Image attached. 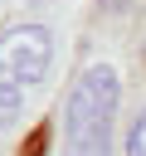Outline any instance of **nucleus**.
Wrapping results in <instances>:
<instances>
[{
  "label": "nucleus",
  "mask_w": 146,
  "mask_h": 156,
  "mask_svg": "<svg viewBox=\"0 0 146 156\" xmlns=\"http://www.w3.org/2000/svg\"><path fill=\"white\" fill-rule=\"evenodd\" d=\"M122 107V73L112 63H88L58 117V156H112V127Z\"/></svg>",
  "instance_id": "obj_1"
},
{
  "label": "nucleus",
  "mask_w": 146,
  "mask_h": 156,
  "mask_svg": "<svg viewBox=\"0 0 146 156\" xmlns=\"http://www.w3.org/2000/svg\"><path fill=\"white\" fill-rule=\"evenodd\" d=\"M19 122H24V83L10 78V73H0V136L15 132Z\"/></svg>",
  "instance_id": "obj_3"
},
{
  "label": "nucleus",
  "mask_w": 146,
  "mask_h": 156,
  "mask_svg": "<svg viewBox=\"0 0 146 156\" xmlns=\"http://www.w3.org/2000/svg\"><path fill=\"white\" fill-rule=\"evenodd\" d=\"M54 68V29L49 24H10L0 29V73L29 83H44Z\"/></svg>",
  "instance_id": "obj_2"
},
{
  "label": "nucleus",
  "mask_w": 146,
  "mask_h": 156,
  "mask_svg": "<svg viewBox=\"0 0 146 156\" xmlns=\"http://www.w3.org/2000/svg\"><path fill=\"white\" fill-rule=\"evenodd\" d=\"M122 156H146V102L136 107V117L122 132Z\"/></svg>",
  "instance_id": "obj_4"
},
{
  "label": "nucleus",
  "mask_w": 146,
  "mask_h": 156,
  "mask_svg": "<svg viewBox=\"0 0 146 156\" xmlns=\"http://www.w3.org/2000/svg\"><path fill=\"white\" fill-rule=\"evenodd\" d=\"M49 136H54V122H39L29 136H24V146H19V156H44L49 151Z\"/></svg>",
  "instance_id": "obj_5"
},
{
  "label": "nucleus",
  "mask_w": 146,
  "mask_h": 156,
  "mask_svg": "<svg viewBox=\"0 0 146 156\" xmlns=\"http://www.w3.org/2000/svg\"><path fill=\"white\" fill-rule=\"evenodd\" d=\"M102 10L107 15H127V10H136V0H102Z\"/></svg>",
  "instance_id": "obj_6"
}]
</instances>
